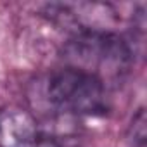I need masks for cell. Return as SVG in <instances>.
Segmentation results:
<instances>
[{
  "label": "cell",
  "mask_w": 147,
  "mask_h": 147,
  "mask_svg": "<svg viewBox=\"0 0 147 147\" xmlns=\"http://www.w3.org/2000/svg\"><path fill=\"white\" fill-rule=\"evenodd\" d=\"M66 66L83 69L107 83L121 82L130 71L133 52L125 38L113 31H80L64 49Z\"/></svg>",
  "instance_id": "1"
},
{
  "label": "cell",
  "mask_w": 147,
  "mask_h": 147,
  "mask_svg": "<svg viewBox=\"0 0 147 147\" xmlns=\"http://www.w3.org/2000/svg\"><path fill=\"white\" fill-rule=\"evenodd\" d=\"M106 85L94 75L64 66L55 69L45 83L47 104L59 114L104 116L109 111Z\"/></svg>",
  "instance_id": "2"
},
{
  "label": "cell",
  "mask_w": 147,
  "mask_h": 147,
  "mask_svg": "<svg viewBox=\"0 0 147 147\" xmlns=\"http://www.w3.org/2000/svg\"><path fill=\"white\" fill-rule=\"evenodd\" d=\"M43 133L30 111L21 107L0 109V147H40Z\"/></svg>",
  "instance_id": "3"
},
{
  "label": "cell",
  "mask_w": 147,
  "mask_h": 147,
  "mask_svg": "<svg viewBox=\"0 0 147 147\" xmlns=\"http://www.w3.org/2000/svg\"><path fill=\"white\" fill-rule=\"evenodd\" d=\"M131 133H133V144H138V145H144L145 142V114H144V109H140L137 113V116L133 118L131 121Z\"/></svg>",
  "instance_id": "4"
}]
</instances>
